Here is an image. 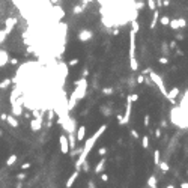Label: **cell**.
Instances as JSON below:
<instances>
[{
  "label": "cell",
  "instance_id": "3",
  "mask_svg": "<svg viewBox=\"0 0 188 188\" xmlns=\"http://www.w3.org/2000/svg\"><path fill=\"white\" fill-rule=\"evenodd\" d=\"M179 93H181L179 89H177V87H173V89H172V90L169 92V95H167V100H169L172 104H175V102H176V101H175V98L179 95Z\"/></svg>",
  "mask_w": 188,
  "mask_h": 188
},
{
  "label": "cell",
  "instance_id": "4",
  "mask_svg": "<svg viewBox=\"0 0 188 188\" xmlns=\"http://www.w3.org/2000/svg\"><path fill=\"white\" fill-rule=\"evenodd\" d=\"M148 185H149L150 188H156V187H158V182H156V177H155V176H150V177H149Z\"/></svg>",
  "mask_w": 188,
  "mask_h": 188
},
{
  "label": "cell",
  "instance_id": "2",
  "mask_svg": "<svg viewBox=\"0 0 188 188\" xmlns=\"http://www.w3.org/2000/svg\"><path fill=\"white\" fill-rule=\"evenodd\" d=\"M170 27L173 29V30H177V29H182V27H185L187 26V20L184 18H175V20H170Z\"/></svg>",
  "mask_w": 188,
  "mask_h": 188
},
{
  "label": "cell",
  "instance_id": "6",
  "mask_svg": "<svg viewBox=\"0 0 188 188\" xmlns=\"http://www.w3.org/2000/svg\"><path fill=\"white\" fill-rule=\"evenodd\" d=\"M154 161H155L156 166H160V163H161V154H160V150H155V154H154Z\"/></svg>",
  "mask_w": 188,
  "mask_h": 188
},
{
  "label": "cell",
  "instance_id": "15",
  "mask_svg": "<svg viewBox=\"0 0 188 188\" xmlns=\"http://www.w3.org/2000/svg\"><path fill=\"white\" fill-rule=\"evenodd\" d=\"M155 135H156V137H160V135H161V131H160V129H156V131H155Z\"/></svg>",
  "mask_w": 188,
  "mask_h": 188
},
{
  "label": "cell",
  "instance_id": "9",
  "mask_svg": "<svg viewBox=\"0 0 188 188\" xmlns=\"http://www.w3.org/2000/svg\"><path fill=\"white\" fill-rule=\"evenodd\" d=\"M142 144H143V148H144V149H148V148H149V139L146 137V135L142 139Z\"/></svg>",
  "mask_w": 188,
  "mask_h": 188
},
{
  "label": "cell",
  "instance_id": "5",
  "mask_svg": "<svg viewBox=\"0 0 188 188\" xmlns=\"http://www.w3.org/2000/svg\"><path fill=\"white\" fill-rule=\"evenodd\" d=\"M160 20V12H158V9L154 12V20H152V23H150V29H154L155 27V24H156V21Z\"/></svg>",
  "mask_w": 188,
  "mask_h": 188
},
{
  "label": "cell",
  "instance_id": "11",
  "mask_svg": "<svg viewBox=\"0 0 188 188\" xmlns=\"http://www.w3.org/2000/svg\"><path fill=\"white\" fill-rule=\"evenodd\" d=\"M144 125L146 127L149 125V114H144Z\"/></svg>",
  "mask_w": 188,
  "mask_h": 188
},
{
  "label": "cell",
  "instance_id": "1",
  "mask_svg": "<svg viewBox=\"0 0 188 188\" xmlns=\"http://www.w3.org/2000/svg\"><path fill=\"white\" fill-rule=\"evenodd\" d=\"M150 78L154 80V83L156 86H158V89L161 90V93L167 98V95H169V92L166 90V87H164V83H163V80H161V77L158 75V74H155V72H150Z\"/></svg>",
  "mask_w": 188,
  "mask_h": 188
},
{
  "label": "cell",
  "instance_id": "10",
  "mask_svg": "<svg viewBox=\"0 0 188 188\" xmlns=\"http://www.w3.org/2000/svg\"><path fill=\"white\" fill-rule=\"evenodd\" d=\"M148 5H149V9H152V11H155V8H156V5L154 0H148Z\"/></svg>",
  "mask_w": 188,
  "mask_h": 188
},
{
  "label": "cell",
  "instance_id": "16",
  "mask_svg": "<svg viewBox=\"0 0 188 188\" xmlns=\"http://www.w3.org/2000/svg\"><path fill=\"white\" fill-rule=\"evenodd\" d=\"M167 188H175V187H173V185H169V187H167Z\"/></svg>",
  "mask_w": 188,
  "mask_h": 188
},
{
  "label": "cell",
  "instance_id": "12",
  "mask_svg": "<svg viewBox=\"0 0 188 188\" xmlns=\"http://www.w3.org/2000/svg\"><path fill=\"white\" fill-rule=\"evenodd\" d=\"M131 134L134 135V137H135V139H139V133H137V131H135V129H133V131H131Z\"/></svg>",
  "mask_w": 188,
  "mask_h": 188
},
{
  "label": "cell",
  "instance_id": "14",
  "mask_svg": "<svg viewBox=\"0 0 188 188\" xmlns=\"http://www.w3.org/2000/svg\"><path fill=\"white\" fill-rule=\"evenodd\" d=\"M160 62H161V63H167V62H169V60H167L166 57H161V59H160Z\"/></svg>",
  "mask_w": 188,
  "mask_h": 188
},
{
  "label": "cell",
  "instance_id": "8",
  "mask_svg": "<svg viewBox=\"0 0 188 188\" xmlns=\"http://www.w3.org/2000/svg\"><path fill=\"white\" fill-rule=\"evenodd\" d=\"M160 23L163 24V26H169L170 24V18L169 17H161L160 18Z\"/></svg>",
  "mask_w": 188,
  "mask_h": 188
},
{
  "label": "cell",
  "instance_id": "7",
  "mask_svg": "<svg viewBox=\"0 0 188 188\" xmlns=\"http://www.w3.org/2000/svg\"><path fill=\"white\" fill-rule=\"evenodd\" d=\"M160 167H161V172H163V173L169 172V169H170V166L167 164V163H160Z\"/></svg>",
  "mask_w": 188,
  "mask_h": 188
},
{
  "label": "cell",
  "instance_id": "13",
  "mask_svg": "<svg viewBox=\"0 0 188 188\" xmlns=\"http://www.w3.org/2000/svg\"><path fill=\"white\" fill-rule=\"evenodd\" d=\"M181 188H188V182H182V184H181Z\"/></svg>",
  "mask_w": 188,
  "mask_h": 188
}]
</instances>
